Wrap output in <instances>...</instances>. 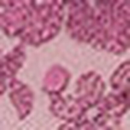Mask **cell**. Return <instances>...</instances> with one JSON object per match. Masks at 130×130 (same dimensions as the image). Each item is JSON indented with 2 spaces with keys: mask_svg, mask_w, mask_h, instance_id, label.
Instances as JSON below:
<instances>
[{
  "mask_svg": "<svg viewBox=\"0 0 130 130\" xmlns=\"http://www.w3.org/2000/svg\"><path fill=\"white\" fill-rule=\"evenodd\" d=\"M130 4L124 1H96L89 16L90 32L102 47L109 49L129 36Z\"/></svg>",
  "mask_w": 130,
  "mask_h": 130,
  "instance_id": "6da1fadb",
  "label": "cell"
},
{
  "mask_svg": "<svg viewBox=\"0 0 130 130\" xmlns=\"http://www.w3.org/2000/svg\"><path fill=\"white\" fill-rule=\"evenodd\" d=\"M63 1H34L30 15L20 35L25 42L37 45L48 40L59 30L62 21Z\"/></svg>",
  "mask_w": 130,
  "mask_h": 130,
  "instance_id": "7a4b0ae2",
  "label": "cell"
},
{
  "mask_svg": "<svg viewBox=\"0 0 130 130\" xmlns=\"http://www.w3.org/2000/svg\"><path fill=\"white\" fill-rule=\"evenodd\" d=\"M33 1H1V24L7 34H21L27 23Z\"/></svg>",
  "mask_w": 130,
  "mask_h": 130,
  "instance_id": "3957f363",
  "label": "cell"
},
{
  "mask_svg": "<svg viewBox=\"0 0 130 130\" xmlns=\"http://www.w3.org/2000/svg\"><path fill=\"white\" fill-rule=\"evenodd\" d=\"M11 95L12 102L21 118L29 113L32 106V96L29 90L24 85L15 83Z\"/></svg>",
  "mask_w": 130,
  "mask_h": 130,
  "instance_id": "277c9868",
  "label": "cell"
},
{
  "mask_svg": "<svg viewBox=\"0 0 130 130\" xmlns=\"http://www.w3.org/2000/svg\"><path fill=\"white\" fill-rule=\"evenodd\" d=\"M24 58L23 48L16 47L3 58L1 63V73L7 77L13 75L21 67Z\"/></svg>",
  "mask_w": 130,
  "mask_h": 130,
  "instance_id": "5b68a950",
  "label": "cell"
},
{
  "mask_svg": "<svg viewBox=\"0 0 130 130\" xmlns=\"http://www.w3.org/2000/svg\"><path fill=\"white\" fill-rule=\"evenodd\" d=\"M68 78L69 75L64 70L58 67L53 68L46 77L45 89L51 93H58L66 87Z\"/></svg>",
  "mask_w": 130,
  "mask_h": 130,
  "instance_id": "8992f818",
  "label": "cell"
},
{
  "mask_svg": "<svg viewBox=\"0 0 130 130\" xmlns=\"http://www.w3.org/2000/svg\"><path fill=\"white\" fill-rule=\"evenodd\" d=\"M129 63L127 62L120 66L114 74L112 81L114 88L120 93L129 92Z\"/></svg>",
  "mask_w": 130,
  "mask_h": 130,
  "instance_id": "52a82bcc",
  "label": "cell"
}]
</instances>
